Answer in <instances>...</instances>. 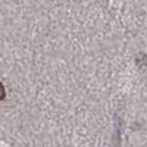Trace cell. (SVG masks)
<instances>
[{"label": "cell", "instance_id": "6da1fadb", "mask_svg": "<svg viewBox=\"0 0 147 147\" xmlns=\"http://www.w3.org/2000/svg\"><path fill=\"white\" fill-rule=\"evenodd\" d=\"M5 97V88H3V85H2V82H0V100H2Z\"/></svg>", "mask_w": 147, "mask_h": 147}]
</instances>
